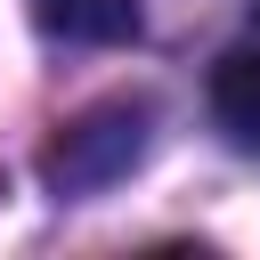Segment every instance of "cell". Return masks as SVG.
<instances>
[{"label": "cell", "instance_id": "277c9868", "mask_svg": "<svg viewBox=\"0 0 260 260\" xmlns=\"http://www.w3.org/2000/svg\"><path fill=\"white\" fill-rule=\"evenodd\" d=\"M252 8H260V0H252Z\"/></svg>", "mask_w": 260, "mask_h": 260}, {"label": "cell", "instance_id": "6da1fadb", "mask_svg": "<svg viewBox=\"0 0 260 260\" xmlns=\"http://www.w3.org/2000/svg\"><path fill=\"white\" fill-rule=\"evenodd\" d=\"M146 130H154V106H146V98H106V106L73 114V122L49 138V154H41V179H49L57 195L114 187V179H122V171L146 154Z\"/></svg>", "mask_w": 260, "mask_h": 260}, {"label": "cell", "instance_id": "3957f363", "mask_svg": "<svg viewBox=\"0 0 260 260\" xmlns=\"http://www.w3.org/2000/svg\"><path fill=\"white\" fill-rule=\"evenodd\" d=\"M211 114L236 146H260V49H228L211 65Z\"/></svg>", "mask_w": 260, "mask_h": 260}, {"label": "cell", "instance_id": "7a4b0ae2", "mask_svg": "<svg viewBox=\"0 0 260 260\" xmlns=\"http://www.w3.org/2000/svg\"><path fill=\"white\" fill-rule=\"evenodd\" d=\"M32 24L57 32V41H89V49H114L138 32V0H32Z\"/></svg>", "mask_w": 260, "mask_h": 260}]
</instances>
